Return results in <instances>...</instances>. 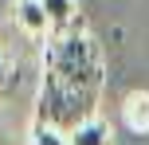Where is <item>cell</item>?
<instances>
[{"instance_id": "277c9868", "label": "cell", "mask_w": 149, "mask_h": 145, "mask_svg": "<svg viewBox=\"0 0 149 145\" xmlns=\"http://www.w3.org/2000/svg\"><path fill=\"white\" fill-rule=\"evenodd\" d=\"M47 20H51V35H63V31H74V20H79V0H43Z\"/></svg>"}, {"instance_id": "52a82bcc", "label": "cell", "mask_w": 149, "mask_h": 145, "mask_svg": "<svg viewBox=\"0 0 149 145\" xmlns=\"http://www.w3.org/2000/svg\"><path fill=\"white\" fill-rule=\"evenodd\" d=\"M12 78H16V75H12V67H8V59L0 55V98L12 90Z\"/></svg>"}, {"instance_id": "8992f818", "label": "cell", "mask_w": 149, "mask_h": 145, "mask_svg": "<svg viewBox=\"0 0 149 145\" xmlns=\"http://www.w3.org/2000/svg\"><path fill=\"white\" fill-rule=\"evenodd\" d=\"M31 145H71V141H67V133L55 130V126H47V122H31Z\"/></svg>"}, {"instance_id": "3957f363", "label": "cell", "mask_w": 149, "mask_h": 145, "mask_svg": "<svg viewBox=\"0 0 149 145\" xmlns=\"http://www.w3.org/2000/svg\"><path fill=\"white\" fill-rule=\"evenodd\" d=\"M122 122H126V130L134 133H149V94L145 90H134L126 94V102H122Z\"/></svg>"}, {"instance_id": "5b68a950", "label": "cell", "mask_w": 149, "mask_h": 145, "mask_svg": "<svg viewBox=\"0 0 149 145\" xmlns=\"http://www.w3.org/2000/svg\"><path fill=\"white\" fill-rule=\"evenodd\" d=\"M71 145H110V126L102 122V118H90V122H82L79 130L67 133Z\"/></svg>"}, {"instance_id": "6da1fadb", "label": "cell", "mask_w": 149, "mask_h": 145, "mask_svg": "<svg viewBox=\"0 0 149 145\" xmlns=\"http://www.w3.org/2000/svg\"><path fill=\"white\" fill-rule=\"evenodd\" d=\"M106 86L102 47L86 31H63L47 39L43 51V83L36 98V122L71 133L82 122L98 118V98Z\"/></svg>"}, {"instance_id": "7a4b0ae2", "label": "cell", "mask_w": 149, "mask_h": 145, "mask_svg": "<svg viewBox=\"0 0 149 145\" xmlns=\"http://www.w3.org/2000/svg\"><path fill=\"white\" fill-rule=\"evenodd\" d=\"M12 20L28 35H51V20H47L43 0H12Z\"/></svg>"}]
</instances>
